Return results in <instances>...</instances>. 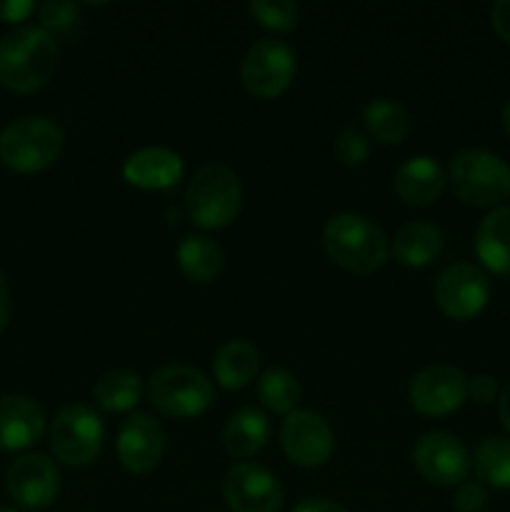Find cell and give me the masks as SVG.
<instances>
[{
    "label": "cell",
    "mask_w": 510,
    "mask_h": 512,
    "mask_svg": "<svg viewBox=\"0 0 510 512\" xmlns=\"http://www.w3.org/2000/svg\"><path fill=\"white\" fill-rule=\"evenodd\" d=\"M140 395H143V385L138 375L130 370H110L93 388L95 405L108 413H128L140 403Z\"/></svg>",
    "instance_id": "obj_25"
},
{
    "label": "cell",
    "mask_w": 510,
    "mask_h": 512,
    "mask_svg": "<svg viewBox=\"0 0 510 512\" xmlns=\"http://www.w3.org/2000/svg\"><path fill=\"white\" fill-rule=\"evenodd\" d=\"M243 188L228 165L208 163L190 178L185 190L188 218L203 230L228 228L240 215Z\"/></svg>",
    "instance_id": "obj_3"
},
{
    "label": "cell",
    "mask_w": 510,
    "mask_h": 512,
    "mask_svg": "<svg viewBox=\"0 0 510 512\" xmlns=\"http://www.w3.org/2000/svg\"><path fill=\"white\" fill-rule=\"evenodd\" d=\"M473 468L480 483L498 490H510V438H485L475 448Z\"/></svg>",
    "instance_id": "obj_26"
},
{
    "label": "cell",
    "mask_w": 510,
    "mask_h": 512,
    "mask_svg": "<svg viewBox=\"0 0 510 512\" xmlns=\"http://www.w3.org/2000/svg\"><path fill=\"white\" fill-rule=\"evenodd\" d=\"M223 250L208 235H188L178 245V265L193 283H213L223 273Z\"/></svg>",
    "instance_id": "obj_23"
},
{
    "label": "cell",
    "mask_w": 510,
    "mask_h": 512,
    "mask_svg": "<svg viewBox=\"0 0 510 512\" xmlns=\"http://www.w3.org/2000/svg\"><path fill=\"white\" fill-rule=\"evenodd\" d=\"M148 398L163 415L175 420L198 418L215 398L213 383L188 365H165L148 383Z\"/></svg>",
    "instance_id": "obj_6"
},
{
    "label": "cell",
    "mask_w": 510,
    "mask_h": 512,
    "mask_svg": "<svg viewBox=\"0 0 510 512\" xmlns=\"http://www.w3.org/2000/svg\"><path fill=\"white\" fill-rule=\"evenodd\" d=\"M390 250H393L398 263L408 265V268H425L443 250V233L433 223L413 220V223H405L395 233L393 248Z\"/></svg>",
    "instance_id": "obj_22"
},
{
    "label": "cell",
    "mask_w": 510,
    "mask_h": 512,
    "mask_svg": "<svg viewBox=\"0 0 510 512\" xmlns=\"http://www.w3.org/2000/svg\"><path fill=\"white\" fill-rule=\"evenodd\" d=\"M63 140L53 120L25 115L0 133V163L15 173H40L60 158Z\"/></svg>",
    "instance_id": "obj_5"
},
{
    "label": "cell",
    "mask_w": 510,
    "mask_h": 512,
    "mask_svg": "<svg viewBox=\"0 0 510 512\" xmlns=\"http://www.w3.org/2000/svg\"><path fill=\"white\" fill-rule=\"evenodd\" d=\"M295 53L288 43L275 38L250 45L240 63V80L245 90L260 100H273L290 88L295 78Z\"/></svg>",
    "instance_id": "obj_8"
},
{
    "label": "cell",
    "mask_w": 510,
    "mask_h": 512,
    "mask_svg": "<svg viewBox=\"0 0 510 512\" xmlns=\"http://www.w3.org/2000/svg\"><path fill=\"white\" fill-rule=\"evenodd\" d=\"M280 443L285 455L300 468H320L330 460L335 438L323 415L313 410H293L285 415L280 428Z\"/></svg>",
    "instance_id": "obj_11"
},
{
    "label": "cell",
    "mask_w": 510,
    "mask_h": 512,
    "mask_svg": "<svg viewBox=\"0 0 510 512\" xmlns=\"http://www.w3.org/2000/svg\"><path fill=\"white\" fill-rule=\"evenodd\" d=\"M393 188L403 203L430 205L443 193L445 173L435 158H430V155H415V158H408L395 170Z\"/></svg>",
    "instance_id": "obj_18"
},
{
    "label": "cell",
    "mask_w": 510,
    "mask_h": 512,
    "mask_svg": "<svg viewBox=\"0 0 510 512\" xmlns=\"http://www.w3.org/2000/svg\"><path fill=\"white\" fill-rule=\"evenodd\" d=\"M453 193L473 208H500L510 198V165L495 153L465 148L448 168Z\"/></svg>",
    "instance_id": "obj_4"
},
{
    "label": "cell",
    "mask_w": 510,
    "mask_h": 512,
    "mask_svg": "<svg viewBox=\"0 0 510 512\" xmlns=\"http://www.w3.org/2000/svg\"><path fill=\"white\" fill-rule=\"evenodd\" d=\"M333 153L338 163L348 165V168H358L370 155L368 138L358 128H343L338 133V138H335Z\"/></svg>",
    "instance_id": "obj_29"
},
{
    "label": "cell",
    "mask_w": 510,
    "mask_h": 512,
    "mask_svg": "<svg viewBox=\"0 0 510 512\" xmlns=\"http://www.w3.org/2000/svg\"><path fill=\"white\" fill-rule=\"evenodd\" d=\"M58 68V43L40 25H20L0 40V83L13 93H35Z\"/></svg>",
    "instance_id": "obj_1"
},
{
    "label": "cell",
    "mask_w": 510,
    "mask_h": 512,
    "mask_svg": "<svg viewBox=\"0 0 510 512\" xmlns=\"http://www.w3.org/2000/svg\"><path fill=\"white\" fill-rule=\"evenodd\" d=\"M270 438V420L258 408H238L223 428V448L233 460H248L265 448Z\"/></svg>",
    "instance_id": "obj_19"
},
{
    "label": "cell",
    "mask_w": 510,
    "mask_h": 512,
    "mask_svg": "<svg viewBox=\"0 0 510 512\" xmlns=\"http://www.w3.org/2000/svg\"><path fill=\"white\" fill-rule=\"evenodd\" d=\"M453 505L458 512H483L485 505H488V488L480 480L463 483L455 493Z\"/></svg>",
    "instance_id": "obj_31"
},
{
    "label": "cell",
    "mask_w": 510,
    "mask_h": 512,
    "mask_svg": "<svg viewBox=\"0 0 510 512\" xmlns=\"http://www.w3.org/2000/svg\"><path fill=\"white\" fill-rule=\"evenodd\" d=\"M45 433V413L33 398L5 395L0 398V450L15 453L40 440Z\"/></svg>",
    "instance_id": "obj_16"
},
{
    "label": "cell",
    "mask_w": 510,
    "mask_h": 512,
    "mask_svg": "<svg viewBox=\"0 0 510 512\" xmlns=\"http://www.w3.org/2000/svg\"><path fill=\"white\" fill-rule=\"evenodd\" d=\"M363 123L378 143L398 145L410 135V113L400 103L388 98H375L365 105Z\"/></svg>",
    "instance_id": "obj_24"
},
{
    "label": "cell",
    "mask_w": 510,
    "mask_h": 512,
    "mask_svg": "<svg viewBox=\"0 0 510 512\" xmlns=\"http://www.w3.org/2000/svg\"><path fill=\"white\" fill-rule=\"evenodd\" d=\"M468 398L480 405L495 403L500 398L498 380L493 375H475V378L468 380Z\"/></svg>",
    "instance_id": "obj_32"
},
{
    "label": "cell",
    "mask_w": 510,
    "mask_h": 512,
    "mask_svg": "<svg viewBox=\"0 0 510 512\" xmlns=\"http://www.w3.org/2000/svg\"><path fill=\"white\" fill-rule=\"evenodd\" d=\"M260 355L253 343L248 340H228L223 348L215 353L213 373L220 388L225 390H243L258 375Z\"/></svg>",
    "instance_id": "obj_21"
},
{
    "label": "cell",
    "mask_w": 510,
    "mask_h": 512,
    "mask_svg": "<svg viewBox=\"0 0 510 512\" xmlns=\"http://www.w3.org/2000/svg\"><path fill=\"white\" fill-rule=\"evenodd\" d=\"M258 398L270 413L290 415L300 400L298 378L283 368L265 370L258 378Z\"/></svg>",
    "instance_id": "obj_27"
},
{
    "label": "cell",
    "mask_w": 510,
    "mask_h": 512,
    "mask_svg": "<svg viewBox=\"0 0 510 512\" xmlns=\"http://www.w3.org/2000/svg\"><path fill=\"white\" fill-rule=\"evenodd\" d=\"M498 415H500V423L503 428L510 433V383L500 390V398H498Z\"/></svg>",
    "instance_id": "obj_37"
},
{
    "label": "cell",
    "mask_w": 510,
    "mask_h": 512,
    "mask_svg": "<svg viewBox=\"0 0 510 512\" xmlns=\"http://www.w3.org/2000/svg\"><path fill=\"white\" fill-rule=\"evenodd\" d=\"M35 8V3L30 0H0V20L3 23H20V20L28 18Z\"/></svg>",
    "instance_id": "obj_33"
},
{
    "label": "cell",
    "mask_w": 510,
    "mask_h": 512,
    "mask_svg": "<svg viewBox=\"0 0 510 512\" xmlns=\"http://www.w3.org/2000/svg\"><path fill=\"white\" fill-rule=\"evenodd\" d=\"M413 465L428 483L453 488L463 485L473 468V460L455 435L425 433L413 448Z\"/></svg>",
    "instance_id": "obj_10"
},
{
    "label": "cell",
    "mask_w": 510,
    "mask_h": 512,
    "mask_svg": "<svg viewBox=\"0 0 510 512\" xmlns=\"http://www.w3.org/2000/svg\"><path fill=\"white\" fill-rule=\"evenodd\" d=\"M325 253L335 265L355 275H368L383 268L390 245L383 230L365 215L340 213L323 230Z\"/></svg>",
    "instance_id": "obj_2"
},
{
    "label": "cell",
    "mask_w": 510,
    "mask_h": 512,
    "mask_svg": "<svg viewBox=\"0 0 510 512\" xmlns=\"http://www.w3.org/2000/svg\"><path fill=\"white\" fill-rule=\"evenodd\" d=\"M10 313H13V305H10V290L5 283V275L0 270V333L10 325Z\"/></svg>",
    "instance_id": "obj_36"
},
{
    "label": "cell",
    "mask_w": 510,
    "mask_h": 512,
    "mask_svg": "<svg viewBox=\"0 0 510 512\" xmlns=\"http://www.w3.org/2000/svg\"><path fill=\"white\" fill-rule=\"evenodd\" d=\"M503 125H505V130H508V135H510V100L505 103V108H503Z\"/></svg>",
    "instance_id": "obj_38"
},
{
    "label": "cell",
    "mask_w": 510,
    "mask_h": 512,
    "mask_svg": "<svg viewBox=\"0 0 510 512\" xmlns=\"http://www.w3.org/2000/svg\"><path fill=\"white\" fill-rule=\"evenodd\" d=\"M225 503L233 512H280L283 488L268 468L235 463L223 480Z\"/></svg>",
    "instance_id": "obj_13"
},
{
    "label": "cell",
    "mask_w": 510,
    "mask_h": 512,
    "mask_svg": "<svg viewBox=\"0 0 510 512\" xmlns=\"http://www.w3.org/2000/svg\"><path fill=\"white\" fill-rule=\"evenodd\" d=\"M475 255L495 275H510V205L493 208L475 235Z\"/></svg>",
    "instance_id": "obj_20"
},
{
    "label": "cell",
    "mask_w": 510,
    "mask_h": 512,
    "mask_svg": "<svg viewBox=\"0 0 510 512\" xmlns=\"http://www.w3.org/2000/svg\"><path fill=\"white\" fill-rule=\"evenodd\" d=\"M250 15L255 18V23L263 25L265 30H275V33H290L300 23L298 5L290 0H253Z\"/></svg>",
    "instance_id": "obj_28"
},
{
    "label": "cell",
    "mask_w": 510,
    "mask_h": 512,
    "mask_svg": "<svg viewBox=\"0 0 510 512\" xmlns=\"http://www.w3.org/2000/svg\"><path fill=\"white\" fill-rule=\"evenodd\" d=\"M38 20L45 33H63L78 20V5L68 3V0H48V3L38 5Z\"/></svg>",
    "instance_id": "obj_30"
},
{
    "label": "cell",
    "mask_w": 510,
    "mask_h": 512,
    "mask_svg": "<svg viewBox=\"0 0 510 512\" xmlns=\"http://www.w3.org/2000/svg\"><path fill=\"white\" fill-rule=\"evenodd\" d=\"M490 20H493V30L503 43L510 45V0H498L493 5V13H490Z\"/></svg>",
    "instance_id": "obj_34"
},
{
    "label": "cell",
    "mask_w": 510,
    "mask_h": 512,
    "mask_svg": "<svg viewBox=\"0 0 510 512\" xmlns=\"http://www.w3.org/2000/svg\"><path fill=\"white\" fill-rule=\"evenodd\" d=\"M293 512H348L343 505L333 503V500H325V498H308L303 503H298L293 508Z\"/></svg>",
    "instance_id": "obj_35"
},
{
    "label": "cell",
    "mask_w": 510,
    "mask_h": 512,
    "mask_svg": "<svg viewBox=\"0 0 510 512\" xmlns=\"http://www.w3.org/2000/svg\"><path fill=\"white\" fill-rule=\"evenodd\" d=\"M5 488L20 508L45 510L60 495V470L45 455H23V458L13 460V465L8 468Z\"/></svg>",
    "instance_id": "obj_14"
},
{
    "label": "cell",
    "mask_w": 510,
    "mask_h": 512,
    "mask_svg": "<svg viewBox=\"0 0 510 512\" xmlns=\"http://www.w3.org/2000/svg\"><path fill=\"white\" fill-rule=\"evenodd\" d=\"M408 398L420 415L445 418L468 398V378L453 365H428L413 378Z\"/></svg>",
    "instance_id": "obj_12"
},
{
    "label": "cell",
    "mask_w": 510,
    "mask_h": 512,
    "mask_svg": "<svg viewBox=\"0 0 510 512\" xmlns=\"http://www.w3.org/2000/svg\"><path fill=\"white\" fill-rule=\"evenodd\" d=\"M0 512H18V510H10V508H0Z\"/></svg>",
    "instance_id": "obj_39"
},
{
    "label": "cell",
    "mask_w": 510,
    "mask_h": 512,
    "mask_svg": "<svg viewBox=\"0 0 510 512\" xmlns=\"http://www.w3.org/2000/svg\"><path fill=\"white\" fill-rule=\"evenodd\" d=\"M490 300L488 275L470 263H455L435 283V303L450 320H473Z\"/></svg>",
    "instance_id": "obj_9"
},
{
    "label": "cell",
    "mask_w": 510,
    "mask_h": 512,
    "mask_svg": "<svg viewBox=\"0 0 510 512\" xmlns=\"http://www.w3.org/2000/svg\"><path fill=\"white\" fill-rule=\"evenodd\" d=\"M118 460L128 473L145 475L155 470L165 450V433L148 413H133L118 433Z\"/></svg>",
    "instance_id": "obj_15"
},
{
    "label": "cell",
    "mask_w": 510,
    "mask_h": 512,
    "mask_svg": "<svg viewBox=\"0 0 510 512\" xmlns=\"http://www.w3.org/2000/svg\"><path fill=\"white\" fill-rule=\"evenodd\" d=\"M123 178L140 190H168L183 178V158L168 148H140L125 160Z\"/></svg>",
    "instance_id": "obj_17"
},
{
    "label": "cell",
    "mask_w": 510,
    "mask_h": 512,
    "mask_svg": "<svg viewBox=\"0 0 510 512\" xmlns=\"http://www.w3.org/2000/svg\"><path fill=\"white\" fill-rule=\"evenodd\" d=\"M103 418L88 405H68L55 415L48 430V443L55 458L70 468H85L103 450Z\"/></svg>",
    "instance_id": "obj_7"
}]
</instances>
